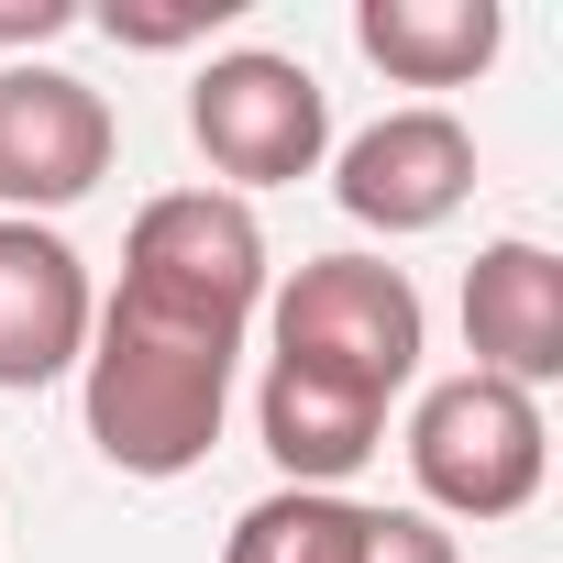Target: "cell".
Instances as JSON below:
<instances>
[{"label": "cell", "mask_w": 563, "mask_h": 563, "mask_svg": "<svg viewBox=\"0 0 563 563\" xmlns=\"http://www.w3.org/2000/svg\"><path fill=\"white\" fill-rule=\"evenodd\" d=\"M265 321V221L232 188H166L133 210L122 288L89 321L78 354V409L111 475L177 486L210 464L232 420V365L243 332Z\"/></svg>", "instance_id": "cell-1"}, {"label": "cell", "mask_w": 563, "mask_h": 563, "mask_svg": "<svg viewBox=\"0 0 563 563\" xmlns=\"http://www.w3.org/2000/svg\"><path fill=\"white\" fill-rule=\"evenodd\" d=\"M431 310L409 265L387 254H310L288 288L265 299V387L254 431L288 486H343L387 442V398L420 376Z\"/></svg>", "instance_id": "cell-2"}, {"label": "cell", "mask_w": 563, "mask_h": 563, "mask_svg": "<svg viewBox=\"0 0 563 563\" xmlns=\"http://www.w3.org/2000/svg\"><path fill=\"white\" fill-rule=\"evenodd\" d=\"M409 475L442 519H519L552 475V420L530 387L464 365L409 409Z\"/></svg>", "instance_id": "cell-3"}, {"label": "cell", "mask_w": 563, "mask_h": 563, "mask_svg": "<svg viewBox=\"0 0 563 563\" xmlns=\"http://www.w3.org/2000/svg\"><path fill=\"white\" fill-rule=\"evenodd\" d=\"M188 144L243 188H299L321 177L332 155V89L299 67V56H265V45H232L188 78Z\"/></svg>", "instance_id": "cell-4"}, {"label": "cell", "mask_w": 563, "mask_h": 563, "mask_svg": "<svg viewBox=\"0 0 563 563\" xmlns=\"http://www.w3.org/2000/svg\"><path fill=\"white\" fill-rule=\"evenodd\" d=\"M111 177V100L78 67L12 56L0 67V221L78 210Z\"/></svg>", "instance_id": "cell-5"}, {"label": "cell", "mask_w": 563, "mask_h": 563, "mask_svg": "<svg viewBox=\"0 0 563 563\" xmlns=\"http://www.w3.org/2000/svg\"><path fill=\"white\" fill-rule=\"evenodd\" d=\"M332 199L365 221V232H442L464 199H475V133L453 122V111H431V100H409V111H387V122H365L343 155H332Z\"/></svg>", "instance_id": "cell-6"}, {"label": "cell", "mask_w": 563, "mask_h": 563, "mask_svg": "<svg viewBox=\"0 0 563 563\" xmlns=\"http://www.w3.org/2000/svg\"><path fill=\"white\" fill-rule=\"evenodd\" d=\"M100 321L89 254L56 221H0V398H34L56 376H78Z\"/></svg>", "instance_id": "cell-7"}, {"label": "cell", "mask_w": 563, "mask_h": 563, "mask_svg": "<svg viewBox=\"0 0 563 563\" xmlns=\"http://www.w3.org/2000/svg\"><path fill=\"white\" fill-rule=\"evenodd\" d=\"M464 343H475V376H508L530 398L563 376V254L552 243L497 232L464 265Z\"/></svg>", "instance_id": "cell-8"}, {"label": "cell", "mask_w": 563, "mask_h": 563, "mask_svg": "<svg viewBox=\"0 0 563 563\" xmlns=\"http://www.w3.org/2000/svg\"><path fill=\"white\" fill-rule=\"evenodd\" d=\"M354 45L398 89H464V78L497 67L508 12L497 0H354Z\"/></svg>", "instance_id": "cell-9"}, {"label": "cell", "mask_w": 563, "mask_h": 563, "mask_svg": "<svg viewBox=\"0 0 563 563\" xmlns=\"http://www.w3.org/2000/svg\"><path fill=\"white\" fill-rule=\"evenodd\" d=\"M354 541H365V497H343V486H276V497H254L232 519L221 563H354Z\"/></svg>", "instance_id": "cell-10"}, {"label": "cell", "mask_w": 563, "mask_h": 563, "mask_svg": "<svg viewBox=\"0 0 563 563\" xmlns=\"http://www.w3.org/2000/svg\"><path fill=\"white\" fill-rule=\"evenodd\" d=\"M354 563H464V552H453V530H442L431 508H365Z\"/></svg>", "instance_id": "cell-11"}, {"label": "cell", "mask_w": 563, "mask_h": 563, "mask_svg": "<svg viewBox=\"0 0 563 563\" xmlns=\"http://www.w3.org/2000/svg\"><path fill=\"white\" fill-rule=\"evenodd\" d=\"M232 12H243V0H177V12H133V0H111L100 34H111V45H199V34H221Z\"/></svg>", "instance_id": "cell-12"}, {"label": "cell", "mask_w": 563, "mask_h": 563, "mask_svg": "<svg viewBox=\"0 0 563 563\" xmlns=\"http://www.w3.org/2000/svg\"><path fill=\"white\" fill-rule=\"evenodd\" d=\"M78 34V0H0V45H56Z\"/></svg>", "instance_id": "cell-13"}]
</instances>
